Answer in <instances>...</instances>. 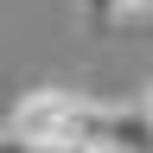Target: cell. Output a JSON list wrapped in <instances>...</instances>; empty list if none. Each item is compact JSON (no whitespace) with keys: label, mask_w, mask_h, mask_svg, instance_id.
Returning <instances> with one entry per match:
<instances>
[{"label":"cell","mask_w":153,"mask_h":153,"mask_svg":"<svg viewBox=\"0 0 153 153\" xmlns=\"http://www.w3.org/2000/svg\"><path fill=\"white\" fill-rule=\"evenodd\" d=\"M96 96L83 89H64V83H45V89H26L7 115V134H19L32 153H83L96 140Z\"/></svg>","instance_id":"obj_1"},{"label":"cell","mask_w":153,"mask_h":153,"mask_svg":"<svg viewBox=\"0 0 153 153\" xmlns=\"http://www.w3.org/2000/svg\"><path fill=\"white\" fill-rule=\"evenodd\" d=\"M89 147H102V153H153V121H147V108L140 102H102L96 108V140Z\"/></svg>","instance_id":"obj_2"},{"label":"cell","mask_w":153,"mask_h":153,"mask_svg":"<svg viewBox=\"0 0 153 153\" xmlns=\"http://www.w3.org/2000/svg\"><path fill=\"white\" fill-rule=\"evenodd\" d=\"M89 26H134V19H153V0H83Z\"/></svg>","instance_id":"obj_3"},{"label":"cell","mask_w":153,"mask_h":153,"mask_svg":"<svg viewBox=\"0 0 153 153\" xmlns=\"http://www.w3.org/2000/svg\"><path fill=\"white\" fill-rule=\"evenodd\" d=\"M0 153H32V147L19 140V134H7V128H0Z\"/></svg>","instance_id":"obj_4"},{"label":"cell","mask_w":153,"mask_h":153,"mask_svg":"<svg viewBox=\"0 0 153 153\" xmlns=\"http://www.w3.org/2000/svg\"><path fill=\"white\" fill-rule=\"evenodd\" d=\"M140 108H147V121H153V76H147V89H140Z\"/></svg>","instance_id":"obj_5"},{"label":"cell","mask_w":153,"mask_h":153,"mask_svg":"<svg viewBox=\"0 0 153 153\" xmlns=\"http://www.w3.org/2000/svg\"><path fill=\"white\" fill-rule=\"evenodd\" d=\"M83 153H102V147H83Z\"/></svg>","instance_id":"obj_6"}]
</instances>
